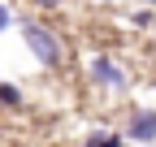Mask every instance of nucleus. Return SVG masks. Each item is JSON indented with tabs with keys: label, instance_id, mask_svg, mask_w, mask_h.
Masks as SVG:
<instances>
[{
	"label": "nucleus",
	"instance_id": "obj_1",
	"mask_svg": "<svg viewBox=\"0 0 156 147\" xmlns=\"http://www.w3.org/2000/svg\"><path fill=\"white\" fill-rule=\"evenodd\" d=\"M17 30H22L26 48L35 52V61H44L48 69L61 65V43H56V35H52V30H44L39 22H30V17H26V22H17Z\"/></svg>",
	"mask_w": 156,
	"mask_h": 147
},
{
	"label": "nucleus",
	"instance_id": "obj_2",
	"mask_svg": "<svg viewBox=\"0 0 156 147\" xmlns=\"http://www.w3.org/2000/svg\"><path fill=\"white\" fill-rule=\"evenodd\" d=\"M91 82H100V87H113V91H126V74L122 65H113L108 56H91Z\"/></svg>",
	"mask_w": 156,
	"mask_h": 147
},
{
	"label": "nucleus",
	"instance_id": "obj_3",
	"mask_svg": "<svg viewBox=\"0 0 156 147\" xmlns=\"http://www.w3.org/2000/svg\"><path fill=\"white\" fill-rule=\"evenodd\" d=\"M130 138L139 143H156V113H147V108H139V113H130Z\"/></svg>",
	"mask_w": 156,
	"mask_h": 147
},
{
	"label": "nucleus",
	"instance_id": "obj_4",
	"mask_svg": "<svg viewBox=\"0 0 156 147\" xmlns=\"http://www.w3.org/2000/svg\"><path fill=\"white\" fill-rule=\"evenodd\" d=\"M83 147H126V138L113 134V130H91V134L83 138Z\"/></svg>",
	"mask_w": 156,
	"mask_h": 147
},
{
	"label": "nucleus",
	"instance_id": "obj_5",
	"mask_svg": "<svg viewBox=\"0 0 156 147\" xmlns=\"http://www.w3.org/2000/svg\"><path fill=\"white\" fill-rule=\"evenodd\" d=\"M17 104H22V91L13 82H0V108H17Z\"/></svg>",
	"mask_w": 156,
	"mask_h": 147
},
{
	"label": "nucleus",
	"instance_id": "obj_6",
	"mask_svg": "<svg viewBox=\"0 0 156 147\" xmlns=\"http://www.w3.org/2000/svg\"><path fill=\"white\" fill-rule=\"evenodd\" d=\"M9 22H13V13H9V5H0V35L9 30Z\"/></svg>",
	"mask_w": 156,
	"mask_h": 147
},
{
	"label": "nucleus",
	"instance_id": "obj_7",
	"mask_svg": "<svg viewBox=\"0 0 156 147\" xmlns=\"http://www.w3.org/2000/svg\"><path fill=\"white\" fill-rule=\"evenodd\" d=\"M35 5H39V9H56V0H35Z\"/></svg>",
	"mask_w": 156,
	"mask_h": 147
},
{
	"label": "nucleus",
	"instance_id": "obj_8",
	"mask_svg": "<svg viewBox=\"0 0 156 147\" xmlns=\"http://www.w3.org/2000/svg\"><path fill=\"white\" fill-rule=\"evenodd\" d=\"M152 5H156V0H147V9H152Z\"/></svg>",
	"mask_w": 156,
	"mask_h": 147
}]
</instances>
